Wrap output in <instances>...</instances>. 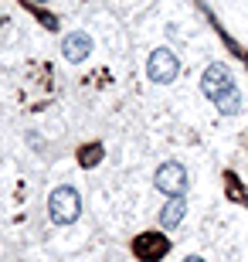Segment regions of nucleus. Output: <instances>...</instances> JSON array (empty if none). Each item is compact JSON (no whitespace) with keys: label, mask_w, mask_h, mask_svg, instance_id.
Listing matches in <instances>:
<instances>
[{"label":"nucleus","mask_w":248,"mask_h":262,"mask_svg":"<svg viewBox=\"0 0 248 262\" xmlns=\"http://www.w3.org/2000/svg\"><path fill=\"white\" fill-rule=\"evenodd\" d=\"M48 214H51V222H58V225L78 222V214H82V198H78L75 187H68V184L55 187L51 198H48Z\"/></svg>","instance_id":"f257e3e1"},{"label":"nucleus","mask_w":248,"mask_h":262,"mask_svg":"<svg viewBox=\"0 0 248 262\" xmlns=\"http://www.w3.org/2000/svg\"><path fill=\"white\" fill-rule=\"evenodd\" d=\"M153 184H156V191H163L167 198H184L187 194V167L177 164V160H167V164L156 167Z\"/></svg>","instance_id":"f03ea898"},{"label":"nucleus","mask_w":248,"mask_h":262,"mask_svg":"<svg viewBox=\"0 0 248 262\" xmlns=\"http://www.w3.org/2000/svg\"><path fill=\"white\" fill-rule=\"evenodd\" d=\"M146 75L156 85H170L173 78L181 75V61H177V55L170 48H156L150 55V61H146Z\"/></svg>","instance_id":"7ed1b4c3"},{"label":"nucleus","mask_w":248,"mask_h":262,"mask_svg":"<svg viewBox=\"0 0 248 262\" xmlns=\"http://www.w3.org/2000/svg\"><path fill=\"white\" fill-rule=\"evenodd\" d=\"M231 85H235V78H231V72L224 65H208L204 75H200V92H204L211 102H214L218 96H224Z\"/></svg>","instance_id":"20e7f679"},{"label":"nucleus","mask_w":248,"mask_h":262,"mask_svg":"<svg viewBox=\"0 0 248 262\" xmlns=\"http://www.w3.org/2000/svg\"><path fill=\"white\" fill-rule=\"evenodd\" d=\"M88 51H92V38H88L85 31H72V34H65V41H61V55H65L72 65L85 61Z\"/></svg>","instance_id":"39448f33"},{"label":"nucleus","mask_w":248,"mask_h":262,"mask_svg":"<svg viewBox=\"0 0 248 262\" xmlns=\"http://www.w3.org/2000/svg\"><path fill=\"white\" fill-rule=\"evenodd\" d=\"M184 214H187V201L184 198H170L160 211V228H177L184 222Z\"/></svg>","instance_id":"423d86ee"},{"label":"nucleus","mask_w":248,"mask_h":262,"mask_svg":"<svg viewBox=\"0 0 248 262\" xmlns=\"http://www.w3.org/2000/svg\"><path fill=\"white\" fill-rule=\"evenodd\" d=\"M214 106H218L224 116H235V113H241V92H238V85H231L224 96H218V99H214Z\"/></svg>","instance_id":"0eeeda50"},{"label":"nucleus","mask_w":248,"mask_h":262,"mask_svg":"<svg viewBox=\"0 0 248 262\" xmlns=\"http://www.w3.org/2000/svg\"><path fill=\"white\" fill-rule=\"evenodd\" d=\"M184 262H204V259H200V255H187V259H184Z\"/></svg>","instance_id":"6e6552de"}]
</instances>
